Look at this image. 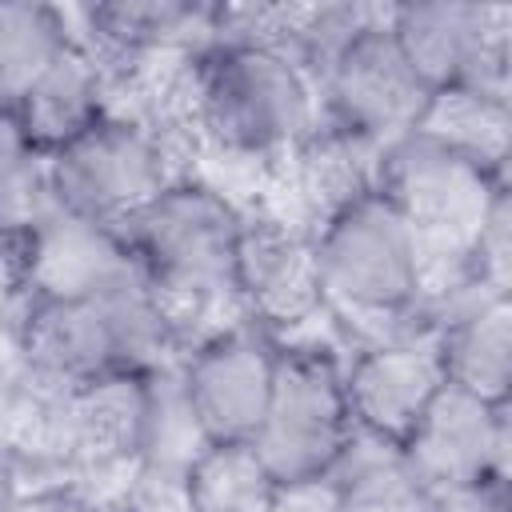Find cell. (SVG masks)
Wrapping results in <instances>:
<instances>
[{
  "instance_id": "cell-1",
  "label": "cell",
  "mask_w": 512,
  "mask_h": 512,
  "mask_svg": "<svg viewBox=\"0 0 512 512\" xmlns=\"http://www.w3.org/2000/svg\"><path fill=\"white\" fill-rule=\"evenodd\" d=\"M168 340L172 332L136 264L92 292H36L20 316L28 368L60 392L108 372H148Z\"/></svg>"
},
{
  "instance_id": "cell-2",
  "label": "cell",
  "mask_w": 512,
  "mask_h": 512,
  "mask_svg": "<svg viewBox=\"0 0 512 512\" xmlns=\"http://www.w3.org/2000/svg\"><path fill=\"white\" fill-rule=\"evenodd\" d=\"M244 212L204 180H172L120 232L132 264L152 288L168 332L236 300L232 268Z\"/></svg>"
},
{
  "instance_id": "cell-3",
  "label": "cell",
  "mask_w": 512,
  "mask_h": 512,
  "mask_svg": "<svg viewBox=\"0 0 512 512\" xmlns=\"http://www.w3.org/2000/svg\"><path fill=\"white\" fill-rule=\"evenodd\" d=\"M188 116L224 152L276 156L316 128V84L280 48L212 40L188 60Z\"/></svg>"
},
{
  "instance_id": "cell-4",
  "label": "cell",
  "mask_w": 512,
  "mask_h": 512,
  "mask_svg": "<svg viewBox=\"0 0 512 512\" xmlns=\"http://www.w3.org/2000/svg\"><path fill=\"white\" fill-rule=\"evenodd\" d=\"M44 172L60 216L112 236H120L124 224L176 180L160 132L120 112H104L80 136L52 148Z\"/></svg>"
},
{
  "instance_id": "cell-5",
  "label": "cell",
  "mask_w": 512,
  "mask_h": 512,
  "mask_svg": "<svg viewBox=\"0 0 512 512\" xmlns=\"http://www.w3.org/2000/svg\"><path fill=\"white\" fill-rule=\"evenodd\" d=\"M356 440L344 368L324 348H280L272 396L252 448L284 492L332 480Z\"/></svg>"
},
{
  "instance_id": "cell-6",
  "label": "cell",
  "mask_w": 512,
  "mask_h": 512,
  "mask_svg": "<svg viewBox=\"0 0 512 512\" xmlns=\"http://www.w3.org/2000/svg\"><path fill=\"white\" fill-rule=\"evenodd\" d=\"M316 240L324 300L360 316H400L424 288V244L376 192L328 212Z\"/></svg>"
},
{
  "instance_id": "cell-7",
  "label": "cell",
  "mask_w": 512,
  "mask_h": 512,
  "mask_svg": "<svg viewBox=\"0 0 512 512\" xmlns=\"http://www.w3.org/2000/svg\"><path fill=\"white\" fill-rule=\"evenodd\" d=\"M508 180L488 172L484 164L460 156L456 148L432 140L428 132H408L380 148L376 164V196H384L420 236L424 260L428 244H456L460 260L464 248L492 204V196Z\"/></svg>"
},
{
  "instance_id": "cell-8",
  "label": "cell",
  "mask_w": 512,
  "mask_h": 512,
  "mask_svg": "<svg viewBox=\"0 0 512 512\" xmlns=\"http://www.w3.org/2000/svg\"><path fill=\"white\" fill-rule=\"evenodd\" d=\"M312 84L320 88L328 112L324 124L372 144H392L408 136L432 100V88L412 72V64L396 48L384 12H372L328 56Z\"/></svg>"
},
{
  "instance_id": "cell-9",
  "label": "cell",
  "mask_w": 512,
  "mask_h": 512,
  "mask_svg": "<svg viewBox=\"0 0 512 512\" xmlns=\"http://www.w3.org/2000/svg\"><path fill=\"white\" fill-rule=\"evenodd\" d=\"M384 24L412 72L432 92L488 88L508 96V8L420 0L384 8Z\"/></svg>"
},
{
  "instance_id": "cell-10",
  "label": "cell",
  "mask_w": 512,
  "mask_h": 512,
  "mask_svg": "<svg viewBox=\"0 0 512 512\" xmlns=\"http://www.w3.org/2000/svg\"><path fill=\"white\" fill-rule=\"evenodd\" d=\"M276 360L280 348L260 324H232L192 344L176 376L208 444L256 436L272 396Z\"/></svg>"
},
{
  "instance_id": "cell-11",
  "label": "cell",
  "mask_w": 512,
  "mask_h": 512,
  "mask_svg": "<svg viewBox=\"0 0 512 512\" xmlns=\"http://www.w3.org/2000/svg\"><path fill=\"white\" fill-rule=\"evenodd\" d=\"M396 456L428 492L508 476V404H488L444 384Z\"/></svg>"
},
{
  "instance_id": "cell-12",
  "label": "cell",
  "mask_w": 512,
  "mask_h": 512,
  "mask_svg": "<svg viewBox=\"0 0 512 512\" xmlns=\"http://www.w3.org/2000/svg\"><path fill=\"white\" fill-rule=\"evenodd\" d=\"M236 304L260 328L300 324L324 304L312 232L280 216H244L232 268Z\"/></svg>"
},
{
  "instance_id": "cell-13",
  "label": "cell",
  "mask_w": 512,
  "mask_h": 512,
  "mask_svg": "<svg viewBox=\"0 0 512 512\" xmlns=\"http://www.w3.org/2000/svg\"><path fill=\"white\" fill-rule=\"evenodd\" d=\"M444 388L432 336H400L364 348L344 368V400L364 440L400 448L424 408Z\"/></svg>"
},
{
  "instance_id": "cell-14",
  "label": "cell",
  "mask_w": 512,
  "mask_h": 512,
  "mask_svg": "<svg viewBox=\"0 0 512 512\" xmlns=\"http://www.w3.org/2000/svg\"><path fill=\"white\" fill-rule=\"evenodd\" d=\"M444 384L488 404H508L512 392V304L496 292H476L432 332Z\"/></svg>"
},
{
  "instance_id": "cell-15",
  "label": "cell",
  "mask_w": 512,
  "mask_h": 512,
  "mask_svg": "<svg viewBox=\"0 0 512 512\" xmlns=\"http://www.w3.org/2000/svg\"><path fill=\"white\" fill-rule=\"evenodd\" d=\"M148 372H108L92 384L64 392L72 440L104 460H140L148 424Z\"/></svg>"
},
{
  "instance_id": "cell-16",
  "label": "cell",
  "mask_w": 512,
  "mask_h": 512,
  "mask_svg": "<svg viewBox=\"0 0 512 512\" xmlns=\"http://www.w3.org/2000/svg\"><path fill=\"white\" fill-rule=\"evenodd\" d=\"M16 112L36 152L48 156L52 148L80 136L88 124H96L104 112H112L104 104V64L76 40Z\"/></svg>"
},
{
  "instance_id": "cell-17",
  "label": "cell",
  "mask_w": 512,
  "mask_h": 512,
  "mask_svg": "<svg viewBox=\"0 0 512 512\" xmlns=\"http://www.w3.org/2000/svg\"><path fill=\"white\" fill-rule=\"evenodd\" d=\"M88 36L96 44V60H140L148 52H164L172 44H184L196 28L212 32V8L180 4V0H120V4H96L84 12Z\"/></svg>"
},
{
  "instance_id": "cell-18",
  "label": "cell",
  "mask_w": 512,
  "mask_h": 512,
  "mask_svg": "<svg viewBox=\"0 0 512 512\" xmlns=\"http://www.w3.org/2000/svg\"><path fill=\"white\" fill-rule=\"evenodd\" d=\"M184 512H276L284 488L252 440L208 444L180 480Z\"/></svg>"
},
{
  "instance_id": "cell-19",
  "label": "cell",
  "mask_w": 512,
  "mask_h": 512,
  "mask_svg": "<svg viewBox=\"0 0 512 512\" xmlns=\"http://www.w3.org/2000/svg\"><path fill=\"white\" fill-rule=\"evenodd\" d=\"M72 44L76 36L60 8L40 0H0V104L20 108Z\"/></svg>"
},
{
  "instance_id": "cell-20",
  "label": "cell",
  "mask_w": 512,
  "mask_h": 512,
  "mask_svg": "<svg viewBox=\"0 0 512 512\" xmlns=\"http://www.w3.org/2000/svg\"><path fill=\"white\" fill-rule=\"evenodd\" d=\"M508 96L488 88H440L432 92L420 124L412 132H428L432 140L456 148L460 156L484 164L488 172L504 176L508 160Z\"/></svg>"
},
{
  "instance_id": "cell-21",
  "label": "cell",
  "mask_w": 512,
  "mask_h": 512,
  "mask_svg": "<svg viewBox=\"0 0 512 512\" xmlns=\"http://www.w3.org/2000/svg\"><path fill=\"white\" fill-rule=\"evenodd\" d=\"M328 512H432V492L404 468L396 448L376 444L372 456L340 460Z\"/></svg>"
},
{
  "instance_id": "cell-22",
  "label": "cell",
  "mask_w": 512,
  "mask_h": 512,
  "mask_svg": "<svg viewBox=\"0 0 512 512\" xmlns=\"http://www.w3.org/2000/svg\"><path fill=\"white\" fill-rule=\"evenodd\" d=\"M208 448L184 388L176 372L152 368V388H148V424H144V444H140V464L156 472L160 480L180 484L188 464Z\"/></svg>"
},
{
  "instance_id": "cell-23",
  "label": "cell",
  "mask_w": 512,
  "mask_h": 512,
  "mask_svg": "<svg viewBox=\"0 0 512 512\" xmlns=\"http://www.w3.org/2000/svg\"><path fill=\"white\" fill-rule=\"evenodd\" d=\"M52 216H56V200L48 188L44 156H32L28 164L0 176V240L28 244Z\"/></svg>"
},
{
  "instance_id": "cell-24",
  "label": "cell",
  "mask_w": 512,
  "mask_h": 512,
  "mask_svg": "<svg viewBox=\"0 0 512 512\" xmlns=\"http://www.w3.org/2000/svg\"><path fill=\"white\" fill-rule=\"evenodd\" d=\"M512 200H508V184L492 196V204L484 208L468 248H464V268L472 288L480 292H496L508 296V252H512Z\"/></svg>"
},
{
  "instance_id": "cell-25",
  "label": "cell",
  "mask_w": 512,
  "mask_h": 512,
  "mask_svg": "<svg viewBox=\"0 0 512 512\" xmlns=\"http://www.w3.org/2000/svg\"><path fill=\"white\" fill-rule=\"evenodd\" d=\"M432 512H512L508 476H484L432 492Z\"/></svg>"
},
{
  "instance_id": "cell-26",
  "label": "cell",
  "mask_w": 512,
  "mask_h": 512,
  "mask_svg": "<svg viewBox=\"0 0 512 512\" xmlns=\"http://www.w3.org/2000/svg\"><path fill=\"white\" fill-rule=\"evenodd\" d=\"M32 156H40V152H36V144H32L20 112L8 108V104H0V176L12 172V168H20V164H28Z\"/></svg>"
},
{
  "instance_id": "cell-27",
  "label": "cell",
  "mask_w": 512,
  "mask_h": 512,
  "mask_svg": "<svg viewBox=\"0 0 512 512\" xmlns=\"http://www.w3.org/2000/svg\"><path fill=\"white\" fill-rule=\"evenodd\" d=\"M12 488H16V480H12V460L0 452V512H12Z\"/></svg>"
}]
</instances>
